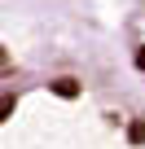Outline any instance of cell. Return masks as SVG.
Instances as JSON below:
<instances>
[{"instance_id": "4", "label": "cell", "mask_w": 145, "mask_h": 149, "mask_svg": "<svg viewBox=\"0 0 145 149\" xmlns=\"http://www.w3.org/2000/svg\"><path fill=\"white\" fill-rule=\"evenodd\" d=\"M136 66H141V70H145V48H141V53H136Z\"/></svg>"}, {"instance_id": "2", "label": "cell", "mask_w": 145, "mask_h": 149, "mask_svg": "<svg viewBox=\"0 0 145 149\" xmlns=\"http://www.w3.org/2000/svg\"><path fill=\"white\" fill-rule=\"evenodd\" d=\"M127 136H132L136 145H145V123H132V132H127Z\"/></svg>"}, {"instance_id": "1", "label": "cell", "mask_w": 145, "mask_h": 149, "mask_svg": "<svg viewBox=\"0 0 145 149\" xmlns=\"http://www.w3.org/2000/svg\"><path fill=\"white\" fill-rule=\"evenodd\" d=\"M53 92H57V97H75L79 88H75V79H57V84H53Z\"/></svg>"}, {"instance_id": "3", "label": "cell", "mask_w": 145, "mask_h": 149, "mask_svg": "<svg viewBox=\"0 0 145 149\" xmlns=\"http://www.w3.org/2000/svg\"><path fill=\"white\" fill-rule=\"evenodd\" d=\"M9 110H13V97H0V118H5Z\"/></svg>"}]
</instances>
